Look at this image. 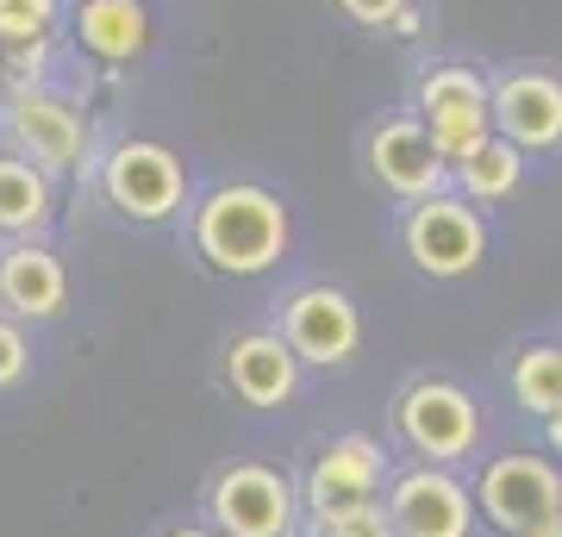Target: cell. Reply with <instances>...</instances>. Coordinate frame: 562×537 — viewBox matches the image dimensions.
<instances>
[{
	"label": "cell",
	"mask_w": 562,
	"mask_h": 537,
	"mask_svg": "<svg viewBox=\"0 0 562 537\" xmlns=\"http://www.w3.org/2000/svg\"><path fill=\"white\" fill-rule=\"evenodd\" d=\"M382 506L394 518V537H475V488L457 469L413 462L387 481Z\"/></svg>",
	"instance_id": "cell-10"
},
{
	"label": "cell",
	"mask_w": 562,
	"mask_h": 537,
	"mask_svg": "<svg viewBox=\"0 0 562 537\" xmlns=\"http://www.w3.org/2000/svg\"><path fill=\"white\" fill-rule=\"evenodd\" d=\"M162 537H220V532H213V525H169Z\"/></svg>",
	"instance_id": "cell-26"
},
{
	"label": "cell",
	"mask_w": 562,
	"mask_h": 537,
	"mask_svg": "<svg viewBox=\"0 0 562 537\" xmlns=\"http://www.w3.org/2000/svg\"><path fill=\"white\" fill-rule=\"evenodd\" d=\"M188 238L213 276H262L288 257L294 220H288L281 194H269L262 181H220L213 194L194 200Z\"/></svg>",
	"instance_id": "cell-1"
},
{
	"label": "cell",
	"mask_w": 562,
	"mask_h": 537,
	"mask_svg": "<svg viewBox=\"0 0 562 537\" xmlns=\"http://www.w3.org/2000/svg\"><path fill=\"white\" fill-rule=\"evenodd\" d=\"M506 388H513V406L525 418H550L562 413V344L538 338V344H519V357L506 369Z\"/></svg>",
	"instance_id": "cell-19"
},
{
	"label": "cell",
	"mask_w": 562,
	"mask_h": 537,
	"mask_svg": "<svg viewBox=\"0 0 562 537\" xmlns=\"http://www.w3.org/2000/svg\"><path fill=\"white\" fill-rule=\"evenodd\" d=\"M206 525L220 537H294L301 488L269 462H225L206 481Z\"/></svg>",
	"instance_id": "cell-3"
},
{
	"label": "cell",
	"mask_w": 562,
	"mask_h": 537,
	"mask_svg": "<svg viewBox=\"0 0 562 537\" xmlns=\"http://www.w3.org/2000/svg\"><path fill=\"white\" fill-rule=\"evenodd\" d=\"M0 88H7V69H0Z\"/></svg>",
	"instance_id": "cell-28"
},
{
	"label": "cell",
	"mask_w": 562,
	"mask_h": 537,
	"mask_svg": "<svg viewBox=\"0 0 562 537\" xmlns=\"http://www.w3.org/2000/svg\"><path fill=\"white\" fill-rule=\"evenodd\" d=\"M76 38H81L88 57L132 63V57H144V44H150V13H144V0H81Z\"/></svg>",
	"instance_id": "cell-16"
},
{
	"label": "cell",
	"mask_w": 562,
	"mask_h": 537,
	"mask_svg": "<svg viewBox=\"0 0 562 537\" xmlns=\"http://www.w3.org/2000/svg\"><path fill=\"white\" fill-rule=\"evenodd\" d=\"M101 194L132 225H162L188 206V169L157 138H120L101 157Z\"/></svg>",
	"instance_id": "cell-4"
},
{
	"label": "cell",
	"mask_w": 562,
	"mask_h": 537,
	"mask_svg": "<svg viewBox=\"0 0 562 537\" xmlns=\"http://www.w3.org/2000/svg\"><path fill=\"white\" fill-rule=\"evenodd\" d=\"M401 250L419 276L462 281V276H475L482 257H487V220L462 194H431V200H419V206H406Z\"/></svg>",
	"instance_id": "cell-6"
},
{
	"label": "cell",
	"mask_w": 562,
	"mask_h": 537,
	"mask_svg": "<svg viewBox=\"0 0 562 537\" xmlns=\"http://www.w3.org/2000/svg\"><path fill=\"white\" fill-rule=\"evenodd\" d=\"M338 7H344L357 25H394L406 7H413V0H338Z\"/></svg>",
	"instance_id": "cell-24"
},
{
	"label": "cell",
	"mask_w": 562,
	"mask_h": 537,
	"mask_svg": "<svg viewBox=\"0 0 562 537\" xmlns=\"http://www.w3.org/2000/svg\"><path fill=\"white\" fill-rule=\"evenodd\" d=\"M0 69L20 76L25 88H38V76L50 69V38H32V44H0Z\"/></svg>",
	"instance_id": "cell-23"
},
{
	"label": "cell",
	"mask_w": 562,
	"mask_h": 537,
	"mask_svg": "<svg viewBox=\"0 0 562 537\" xmlns=\"http://www.w3.org/2000/svg\"><path fill=\"white\" fill-rule=\"evenodd\" d=\"M387 450L382 438H369V432H344V438H331L313 457V469H306V488H301V513L319 525V518L344 513V506H369V500L387 494Z\"/></svg>",
	"instance_id": "cell-11"
},
{
	"label": "cell",
	"mask_w": 562,
	"mask_h": 537,
	"mask_svg": "<svg viewBox=\"0 0 562 537\" xmlns=\"http://www.w3.org/2000/svg\"><path fill=\"white\" fill-rule=\"evenodd\" d=\"M362 157H369V176L375 188L406 206H419L431 194H450V157H443L431 132H425L419 113H394V120H375L369 138H362Z\"/></svg>",
	"instance_id": "cell-8"
},
{
	"label": "cell",
	"mask_w": 562,
	"mask_h": 537,
	"mask_svg": "<svg viewBox=\"0 0 562 537\" xmlns=\"http://www.w3.org/2000/svg\"><path fill=\"white\" fill-rule=\"evenodd\" d=\"M281 338L288 350L301 357V369H344V362H357L362 350V313L357 300L331 288V281H306L294 294L281 300Z\"/></svg>",
	"instance_id": "cell-7"
},
{
	"label": "cell",
	"mask_w": 562,
	"mask_h": 537,
	"mask_svg": "<svg viewBox=\"0 0 562 537\" xmlns=\"http://www.w3.org/2000/svg\"><path fill=\"white\" fill-rule=\"evenodd\" d=\"M25 376H32V338H25L20 318L0 313V394H13Z\"/></svg>",
	"instance_id": "cell-22"
},
{
	"label": "cell",
	"mask_w": 562,
	"mask_h": 537,
	"mask_svg": "<svg viewBox=\"0 0 562 537\" xmlns=\"http://www.w3.org/2000/svg\"><path fill=\"white\" fill-rule=\"evenodd\" d=\"M450 181H457V194L469 200V206H494V200H513L525 181V150L506 138H482L469 157L450 169Z\"/></svg>",
	"instance_id": "cell-18"
},
{
	"label": "cell",
	"mask_w": 562,
	"mask_h": 537,
	"mask_svg": "<svg viewBox=\"0 0 562 537\" xmlns=\"http://www.w3.org/2000/svg\"><path fill=\"white\" fill-rule=\"evenodd\" d=\"M50 25H57V0H0V44L50 38Z\"/></svg>",
	"instance_id": "cell-20"
},
{
	"label": "cell",
	"mask_w": 562,
	"mask_h": 537,
	"mask_svg": "<svg viewBox=\"0 0 562 537\" xmlns=\"http://www.w3.org/2000/svg\"><path fill=\"white\" fill-rule=\"evenodd\" d=\"M475 513L506 537H525L562 518V462L550 450H506L482 469Z\"/></svg>",
	"instance_id": "cell-5"
},
{
	"label": "cell",
	"mask_w": 562,
	"mask_h": 537,
	"mask_svg": "<svg viewBox=\"0 0 562 537\" xmlns=\"http://www.w3.org/2000/svg\"><path fill=\"white\" fill-rule=\"evenodd\" d=\"M313 537H394V518H387L382 500H369V506H344V513L319 518Z\"/></svg>",
	"instance_id": "cell-21"
},
{
	"label": "cell",
	"mask_w": 562,
	"mask_h": 537,
	"mask_svg": "<svg viewBox=\"0 0 562 537\" xmlns=\"http://www.w3.org/2000/svg\"><path fill=\"white\" fill-rule=\"evenodd\" d=\"M394 438L431 469H457L482 450V406L450 376H419L394 394Z\"/></svg>",
	"instance_id": "cell-2"
},
{
	"label": "cell",
	"mask_w": 562,
	"mask_h": 537,
	"mask_svg": "<svg viewBox=\"0 0 562 537\" xmlns=\"http://www.w3.org/2000/svg\"><path fill=\"white\" fill-rule=\"evenodd\" d=\"M419 120L457 169L482 138H494V88L469 63H438L419 76Z\"/></svg>",
	"instance_id": "cell-9"
},
{
	"label": "cell",
	"mask_w": 562,
	"mask_h": 537,
	"mask_svg": "<svg viewBox=\"0 0 562 537\" xmlns=\"http://www.w3.org/2000/svg\"><path fill=\"white\" fill-rule=\"evenodd\" d=\"M57 213V188L25 157H0V238H38Z\"/></svg>",
	"instance_id": "cell-17"
},
{
	"label": "cell",
	"mask_w": 562,
	"mask_h": 537,
	"mask_svg": "<svg viewBox=\"0 0 562 537\" xmlns=\"http://www.w3.org/2000/svg\"><path fill=\"white\" fill-rule=\"evenodd\" d=\"M525 537H562V518L557 525H538V532H525Z\"/></svg>",
	"instance_id": "cell-27"
},
{
	"label": "cell",
	"mask_w": 562,
	"mask_h": 537,
	"mask_svg": "<svg viewBox=\"0 0 562 537\" xmlns=\"http://www.w3.org/2000/svg\"><path fill=\"white\" fill-rule=\"evenodd\" d=\"M69 306V269L44 238L0 244V313L20 325H50Z\"/></svg>",
	"instance_id": "cell-14"
},
{
	"label": "cell",
	"mask_w": 562,
	"mask_h": 537,
	"mask_svg": "<svg viewBox=\"0 0 562 537\" xmlns=\"http://www.w3.org/2000/svg\"><path fill=\"white\" fill-rule=\"evenodd\" d=\"M220 381L232 388L238 406L276 413V406H288V400L301 394V357L288 350L281 332H238L220 357Z\"/></svg>",
	"instance_id": "cell-13"
},
{
	"label": "cell",
	"mask_w": 562,
	"mask_h": 537,
	"mask_svg": "<svg viewBox=\"0 0 562 537\" xmlns=\"http://www.w3.org/2000/svg\"><path fill=\"white\" fill-rule=\"evenodd\" d=\"M7 144H13V157H25L32 169H44V176L57 181V176H76L81 169L88 125H81V113L63 94L20 88L13 107H7Z\"/></svg>",
	"instance_id": "cell-12"
},
{
	"label": "cell",
	"mask_w": 562,
	"mask_h": 537,
	"mask_svg": "<svg viewBox=\"0 0 562 537\" xmlns=\"http://www.w3.org/2000/svg\"><path fill=\"white\" fill-rule=\"evenodd\" d=\"M543 450H550V457H557V462H562V413H557V418H550V425H543Z\"/></svg>",
	"instance_id": "cell-25"
},
{
	"label": "cell",
	"mask_w": 562,
	"mask_h": 537,
	"mask_svg": "<svg viewBox=\"0 0 562 537\" xmlns=\"http://www.w3.org/2000/svg\"><path fill=\"white\" fill-rule=\"evenodd\" d=\"M494 138L519 150H557L562 144V81L543 69H513L494 88Z\"/></svg>",
	"instance_id": "cell-15"
}]
</instances>
